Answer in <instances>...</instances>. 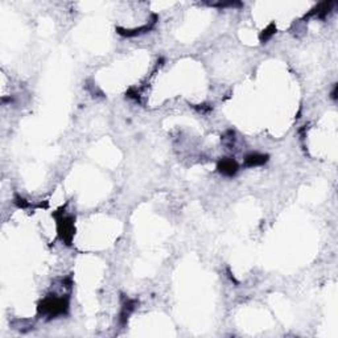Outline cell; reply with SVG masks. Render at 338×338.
<instances>
[{
  "mask_svg": "<svg viewBox=\"0 0 338 338\" xmlns=\"http://www.w3.org/2000/svg\"><path fill=\"white\" fill-rule=\"evenodd\" d=\"M69 310V301L64 297L49 296L38 304V313L48 316L49 318H56L65 314Z\"/></svg>",
  "mask_w": 338,
  "mask_h": 338,
  "instance_id": "cell-1",
  "label": "cell"
},
{
  "mask_svg": "<svg viewBox=\"0 0 338 338\" xmlns=\"http://www.w3.org/2000/svg\"><path fill=\"white\" fill-rule=\"evenodd\" d=\"M57 217V215H56ZM57 226H58V234L66 244H70L73 237H74V219L71 217H65L61 215L60 218L57 217Z\"/></svg>",
  "mask_w": 338,
  "mask_h": 338,
  "instance_id": "cell-2",
  "label": "cell"
},
{
  "mask_svg": "<svg viewBox=\"0 0 338 338\" xmlns=\"http://www.w3.org/2000/svg\"><path fill=\"white\" fill-rule=\"evenodd\" d=\"M218 170L219 173L223 174V176H227V177H233L238 172V164L234 159H222V160L218 163Z\"/></svg>",
  "mask_w": 338,
  "mask_h": 338,
  "instance_id": "cell-3",
  "label": "cell"
},
{
  "mask_svg": "<svg viewBox=\"0 0 338 338\" xmlns=\"http://www.w3.org/2000/svg\"><path fill=\"white\" fill-rule=\"evenodd\" d=\"M267 160H268L267 155L252 153V155H248V156L244 159V165L248 167V168H252V167H259V165L266 164Z\"/></svg>",
  "mask_w": 338,
  "mask_h": 338,
  "instance_id": "cell-4",
  "label": "cell"
},
{
  "mask_svg": "<svg viewBox=\"0 0 338 338\" xmlns=\"http://www.w3.org/2000/svg\"><path fill=\"white\" fill-rule=\"evenodd\" d=\"M275 32H276V28H275V25L271 24L263 33H262V34H260V41L262 42L267 41L268 38H271V36H272Z\"/></svg>",
  "mask_w": 338,
  "mask_h": 338,
  "instance_id": "cell-5",
  "label": "cell"
}]
</instances>
